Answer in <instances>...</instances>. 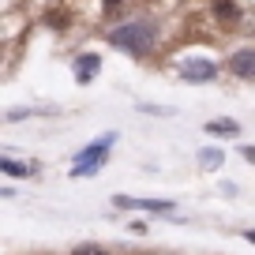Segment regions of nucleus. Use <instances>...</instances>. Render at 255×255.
Segmentation results:
<instances>
[{"instance_id":"nucleus-9","label":"nucleus","mask_w":255,"mask_h":255,"mask_svg":"<svg viewBox=\"0 0 255 255\" xmlns=\"http://www.w3.org/2000/svg\"><path fill=\"white\" fill-rule=\"evenodd\" d=\"M207 135H240V124L237 120H229V117H214V120H207Z\"/></svg>"},{"instance_id":"nucleus-6","label":"nucleus","mask_w":255,"mask_h":255,"mask_svg":"<svg viewBox=\"0 0 255 255\" xmlns=\"http://www.w3.org/2000/svg\"><path fill=\"white\" fill-rule=\"evenodd\" d=\"M0 173L4 176H11V180H26V176H34L38 173V165H26V161H15V158H8V154H4V158H0Z\"/></svg>"},{"instance_id":"nucleus-12","label":"nucleus","mask_w":255,"mask_h":255,"mask_svg":"<svg viewBox=\"0 0 255 255\" xmlns=\"http://www.w3.org/2000/svg\"><path fill=\"white\" fill-rule=\"evenodd\" d=\"M56 109H8L4 113V120L8 124H19V120H26V117H53Z\"/></svg>"},{"instance_id":"nucleus-5","label":"nucleus","mask_w":255,"mask_h":255,"mask_svg":"<svg viewBox=\"0 0 255 255\" xmlns=\"http://www.w3.org/2000/svg\"><path fill=\"white\" fill-rule=\"evenodd\" d=\"M225 64H229V72L237 75V79L255 83V49H252V45H244V49H233Z\"/></svg>"},{"instance_id":"nucleus-16","label":"nucleus","mask_w":255,"mask_h":255,"mask_svg":"<svg viewBox=\"0 0 255 255\" xmlns=\"http://www.w3.org/2000/svg\"><path fill=\"white\" fill-rule=\"evenodd\" d=\"M240 158H244V161H252V165H255V146H252V143H244V146H240Z\"/></svg>"},{"instance_id":"nucleus-3","label":"nucleus","mask_w":255,"mask_h":255,"mask_svg":"<svg viewBox=\"0 0 255 255\" xmlns=\"http://www.w3.org/2000/svg\"><path fill=\"white\" fill-rule=\"evenodd\" d=\"M176 75H180V83H188V87H207V83L218 79V64L210 60V56H184V60L176 64Z\"/></svg>"},{"instance_id":"nucleus-7","label":"nucleus","mask_w":255,"mask_h":255,"mask_svg":"<svg viewBox=\"0 0 255 255\" xmlns=\"http://www.w3.org/2000/svg\"><path fill=\"white\" fill-rule=\"evenodd\" d=\"M195 161H199V169H207V173H218V169L225 165V150L222 146H203V150L195 154Z\"/></svg>"},{"instance_id":"nucleus-18","label":"nucleus","mask_w":255,"mask_h":255,"mask_svg":"<svg viewBox=\"0 0 255 255\" xmlns=\"http://www.w3.org/2000/svg\"><path fill=\"white\" fill-rule=\"evenodd\" d=\"M240 237H244L248 244H255V229H240Z\"/></svg>"},{"instance_id":"nucleus-10","label":"nucleus","mask_w":255,"mask_h":255,"mask_svg":"<svg viewBox=\"0 0 255 255\" xmlns=\"http://www.w3.org/2000/svg\"><path fill=\"white\" fill-rule=\"evenodd\" d=\"M135 210H146V214H173L176 203L173 199H135Z\"/></svg>"},{"instance_id":"nucleus-4","label":"nucleus","mask_w":255,"mask_h":255,"mask_svg":"<svg viewBox=\"0 0 255 255\" xmlns=\"http://www.w3.org/2000/svg\"><path fill=\"white\" fill-rule=\"evenodd\" d=\"M98 75H102V53H94V49H87V53H79L72 60V79L79 83V87H87V83H94Z\"/></svg>"},{"instance_id":"nucleus-8","label":"nucleus","mask_w":255,"mask_h":255,"mask_svg":"<svg viewBox=\"0 0 255 255\" xmlns=\"http://www.w3.org/2000/svg\"><path fill=\"white\" fill-rule=\"evenodd\" d=\"M41 23H45L49 30H68V26H72V8H49L45 15H41Z\"/></svg>"},{"instance_id":"nucleus-17","label":"nucleus","mask_w":255,"mask_h":255,"mask_svg":"<svg viewBox=\"0 0 255 255\" xmlns=\"http://www.w3.org/2000/svg\"><path fill=\"white\" fill-rule=\"evenodd\" d=\"M120 4H124V0H102V8L109 11V15H113V11H117V8H120Z\"/></svg>"},{"instance_id":"nucleus-15","label":"nucleus","mask_w":255,"mask_h":255,"mask_svg":"<svg viewBox=\"0 0 255 255\" xmlns=\"http://www.w3.org/2000/svg\"><path fill=\"white\" fill-rule=\"evenodd\" d=\"M128 229L135 233V237H146V233H150V225H146V222H131V225H128Z\"/></svg>"},{"instance_id":"nucleus-14","label":"nucleus","mask_w":255,"mask_h":255,"mask_svg":"<svg viewBox=\"0 0 255 255\" xmlns=\"http://www.w3.org/2000/svg\"><path fill=\"white\" fill-rule=\"evenodd\" d=\"M139 113H146V117H173V109H165V105H139Z\"/></svg>"},{"instance_id":"nucleus-1","label":"nucleus","mask_w":255,"mask_h":255,"mask_svg":"<svg viewBox=\"0 0 255 255\" xmlns=\"http://www.w3.org/2000/svg\"><path fill=\"white\" fill-rule=\"evenodd\" d=\"M158 38H161V26H158V19H150V15L128 19V23L113 26V30L105 34V41H109L113 49H120V53H128V56L154 53V49H158Z\"/></svg>"},{"instance_id":"nucleus-13","label":"nucleus","mask_w":255,"mask_h":255,"mask_svg":"<svg viewBox=\"0 0 255 255\" xmlns=\"http://www.w3.org/2000/svg\"><path fill=\"white\" fill-rule=\"evenodd\" d=\"M72 255H109L102 244H79V248H72Z\"/></svg>"},{"instance_id":"nucleus-2","label":"nucleus","mask_w":255,"mask_h":255,"mask_svg":"<svg viewBox=\"0 0 255 255\" xmlns=\"http://www.w3.org/2000/svg\"><path fill=\"white\" fill-rule=\"evenodd\" d=\"M117 131H102V135L94 139L90 146H83L79 154H75V165H72V176H98L105 169V161H109V150H113V143H117Z\"/></svg>"},{"instance_id":"nucleus-11","label":"nucleus","mask_w":255,"mask_h":255,"mask_svg":"<svg viewBox=\"0 0 255 255\" xmlns=\"http://www.w3.org/2000/svg\"><path fill=\"white\" fill-rule=\"evenodd\" d=\"M214 15L222 19V23H240V4H233V0H214Z\"/></svg>"}]
</instances>
